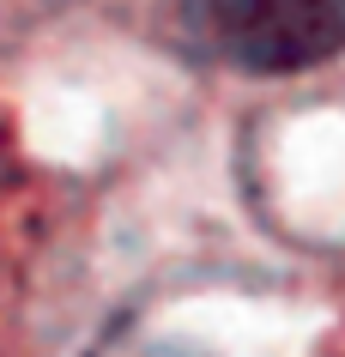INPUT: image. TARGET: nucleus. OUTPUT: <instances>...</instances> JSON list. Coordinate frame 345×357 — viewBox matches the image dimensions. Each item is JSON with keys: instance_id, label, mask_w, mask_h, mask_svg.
Returning <instances> with one entry per match:
<instances>
[{"instance_id": "nucleus-1", "label": "nucleus", "mask_w": 345, "mask_h": 357, "mask_svg": "<svg viewBox=\"0 0 345 357\" xmlns=\"http://www.w3.org/2000/svg\"><path fill=\"white\" fill-rule=\"evenodd\" d=\"M182 37L236 73H309L345 55V0H182Z\"/></svg>"}, {"instance_id": "nucleus-2", "label": "nucleus", "mask_w": 345, "mask_h": 357, "mask_svg": "<svg viewBox=\"0 0 345 357\" xmlns=\"http://www.w3.org/2000/svg\"><path fill=\"white\" fill-rule=\"evenodd\" d=\"M121 357H188V351H170V345H139V351H121Z\"/></svg>"}]
</instances>
